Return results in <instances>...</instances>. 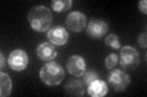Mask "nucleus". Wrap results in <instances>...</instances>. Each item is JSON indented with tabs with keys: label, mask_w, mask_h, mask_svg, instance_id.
<instances>
[{
	"label": "nucleus",
	"mask_w": 147,
	"mask_h": 97,
	"mask_svg": "<svg viewBox=\"0 0 147 97\" xmlns=\"http://www.w3.org/2000/svg\"><path fill=\"white\" fill-rule=\"evenodd\" d=\"M66 69L74 77H82L86 72V61L80 55H72L66 62Z\"/></svg>",
	"instance_id": "obj_9"
},
{
	"label": "nucleus",
	"mask_w": 147,
	"mask_h": 97,
	"mask_svg": "<svg viewBox=\"0 0 147 97\" xmlns=\"http://www.w3.org/2000/svg\"><path fill=\"white\" fill-rule=\"evenodd\" d=\"M36 55L42 61L50 62V61H54V58L57 57L58 51L55 49V45L49 43V41H44V43H40L36 48Z\"/></svg>",
	"instance_id": "obj_10"
},
{
	"label": "nucleus",
	"mask_w": 147,
	"mask_h": 97,
	"mask_svg": "<svg viewBox=\"0 0 147 97\" xmlns=\"http://www.w3.org/2000/svg\"><path fill=\"white\" fill-rule=\"evenodd\" d=\"M11 91H12V81L10 77L5 72L1 71V73H0V96L7 97L10 96Z\"/></svg>",
	"instance_id": "obj_13"
},
{
	"label": "nucleus",
	"mask_w": 147,
	"mask_h": 97,
	"mask_svg": "<svg viewBox=\"0 0 147 97\" xmlns=\"http://www.w3.org/2000/svg\"><path fill=\"white\" fill-rule=\"evenodd\" d=\"M139 10L144 13V15L147 13V1L146 0H141V1L139 3Z\"/></svg>",
	"instance_id": "obj_19"
},
{
	"label": "nucleus",
	"mask_w": 147,
	"mask_h": 97,
	"mask_svg": "<svg viewBox=\"0 0 147 97\" xmlns=\"http://www.w3.org/2000/svg\"><path fill=\"white\" fill-rule=\"evenodd\" d=\"M27 20H28L31 28L33 30L44 33V32H48L50 29V26L53 22V13L52 10L47 6L37 5L30 10Z\"/></svg>",
	"instance_id": "obj_1"
},
{
	"label": "nucleus",
	"mask_w": 147,
	"mask_h": 97,
	"mask_svg": "<svg viewBox=\"0 0 147 97\" xmlns=\"http://www.w3.org/2000/svg\"><path fill=\"white\" fill-rule=\"evenodd\" d=\"M0 57H1V69H3L4 66H5V56H4V53H3V52L0 53Z\"/></svg>",
	"instance_id": "obj_20"
},
{
	"label": "nucleus",
	"mask_w": 147,
	"mask_h": 97,
	"mask_svg": "<svg viewBox=\"0 0 147 97\" xmlns=\"http://www.w3.org/2000/svg\"><path fill=\"white\" fill-rule=\"evenodd\" d=\"M66 28L74 33H80L87 27V17L81 11H71L65 20Z\"/></svg>",
	"instance_id": "obj_6"
},
{
	"label": "nucleus",
	"mask_w": 147,
	"mask_h": 97,
	"mask_svg": "<svg viewBox=\"0 0 147 97\" xmlns=\"http://www.w3.org/2000/svg\"><path fill=\"white\" fill-rule=\"evenodd\" d=\"M146 36H147L146 32H142V33L139 35V45L144 49L146 48Z\"/></svg>",
	"instance_id": "obj_18"
},
{
	"label": "nucleus",
	"mask_w": 147,
	"mask_h": 97,
	"mask_svg": "<svg viewBox=\"0 0 147 97\" xmlns=\"http://www.w3.org/2000/svg\"><path fill=\"white\" fill-rule=\"evenodd\" d=\"M118 61H119L118 55L110 53V55H108V56L104 58V66H105V68H108V69L112 71V69L115 68V66L118 64Z\"/></svg>",
	"instance_id": "obj_16"
},
{
	"label": "nucleus",
	"mask_w": 147,
	"mask_h": 97,
	"mask_svg": "<svg viewBox=\"0 0 147 97\" xmlns=\"http://www.w3.org/2000/svg\"><path fill=\"white\" fill-rule=\"evenodd\" d=\"M47 38L53 45L63 46L69 40V32L63 26H54L47 32Z\"/></svg>",
	"instance_id": "obj_8"
},
{
	"label": "nucleus",
	"mask_w": 147,
	"mask_h": 97,
	"mask_svg": "<svg viewBox=\"0 0 147 97\" xmlns=\"http://www.w3.org/2000/svg\"><path fill=\"white\" fill-rule=\"evenodd\" d=\"M7 64L15 72L25 71L28 66V55L22 49L12 50L7 57Z\"/></svg>",
	"instance_id": "obj_5"
},
{
	"label": "nucleus",
	"mask_w": 147,
	"mask_h": 97,
	"mask_svg": "<svg viewBox=\"0 0 147 97\" xmlns=\"http://www.w3.org/2000/svg\"><path fill=\"white\" fill-rule=\"evenodd\" d=\"M65 77V71L59 63L55 61H50L45 63L39 71V78L45 85L54 86L59 85L64 80Z\"/></svg>",
	"instance_id": "obj_2"
},
{
	"label": "nucleus",
	"mask_w": 147,
	"mask_h": 97,
	"mask_svg": "<svg viewBox=\"0 0 147 97\" xmlns=\"http://www.w3.org/2000/svg\"><path fill=\"white\" fill-rule=\"evenodd\" d=\"M119 63L124 71H135L140 63V53L139 51L130 45L121 46L119 49Z\"/></svg>",
	"instance_id": "obj_3"
},
{
	"label": "nucleus",
	"mask_w": 147,
	"mask_h": 97,
	"mask_svg": "<svg viewBox=\"0 0 147 97\" xmlns=\"http://www.w3.org/2000/svg\"><path fill=\"white\" fill-rule=\"evenodd\" d=\"M50 5H52V10L55 12H65L71 9L72 1L71 0H53Z\"/></svg>",
	"instance_id": "obj_14"
},
{
	"label": "nucleus",
	"mask_w": 147,
	"mask_h": 97,
	"mask_svg": "<svg viewBox=\"0 0 147 97\" xmlns=\"http://www.w3.org/2000/svg\"><path fill=\"white\" fill-rule=\"evenodd\" d=\"M65 91H66V94H69L70 96H76V97L84 96L86 94L84 80H80V79L69 80L65 84Z\"/></svg>",
	"instance_id": "obj_12"
},
{
	"label": "nucleus",
	"mask_w": 147,
	"mask_h": 97,
	"mask_svg": "<svg viewBox=\"0 0 147 97\" xmlns=\"http://www.w3.org/2000/svg\"><path fill=\"white\" fill-rule=\"evenodd\" d=\"M104 43L105 45H108L110 46V48H113V49H120L121 48V44H120V38L117 35V34H108L107 36H105V39H104Z\"/></svg>",
	"instance_id": "obj_15"
},
{
	"label": "nucleus",
	"mask_w": 147,
	"mask_h": 97,
	"mask_svg": "<svg viewBox=\"0 0 147 97\" xmlns=\"http://www.w3.org/2000/svg\"><path fill=\"white\" fill-rule=\"evenodd\" d=\"M82 77H84V79H82V80H84V82H85L86 85H88L91 81H93V80H96V79H98V78H99V77H98V73L96 72V71L85 72Z\"/></svg>",
	"instance_id": "obj_17"
},
{
	"label": "nucleus",
	"mask_w": 147,
	"mask_h": 97,
	"mask_svg": "<svg viewBox=\"0 0 147 97\" xmlns=\"http://www.w3.org/2000/svg\"><path fill=\"white\" fill-rule=\"evenodd\" d=\"M86 30L90 38H92L93 40H98L107 34L108 23L104 20H100V18H92L86 27Z\"/></svg>",
	"instance_id": "obj_7"
},
{
	"label": "nucleus",
	"mask_w": 147,
	"mask_h": 97,
	"mask_svg": "<svg viewBox=\"0 0 147 97\" xmlns=\"http://www.w3.org/2000/svg\"><path fill=\"white\" fill-rule=\"evenodd\" d=\"M87 94L92 97H103L108 94V85L104 80L96 79L87 85Z\"/></svg>",
	"instance_id": "obj_11"
},
{
	"label": "nucleus",
	"mask_w": 147,
	"mask_h": 97,
	"mask_svg": "<svg viewBox=\"0 0 147 97\" xmlns=\"http://www.w3.org/2000/svg\"><path fill=\"white\" fill-rule=\"evenodd\" d=\"M108 82L114 91H125L130 84V77L124 69H112L108 75Z\"/></svg>",
	"instance_id": "obj_4"
}]
</instances>
